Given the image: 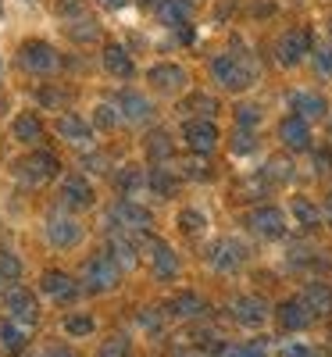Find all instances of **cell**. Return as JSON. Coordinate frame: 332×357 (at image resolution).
<instances>
[{
  "mask_svg": "<svg viewBox=\"0 0 332 357\" xmlns=\"http://www.w3.org/2000/svg\"><path fill=\"white\" fill-rule=\"evenodd\" d=\"M211 75L222 89H247L257 75V68L247 61L243 54H218L215 61H211Z\"/></svg>",
  "mask_w": 332,
  "mask_h": 357,
  "instance_id": "1",
  "label": "cell"
},
{
  "mask_svg": "<svg viewBox=\"0 0 332 357\" xmlns=\"http://www.w3.org/2000/svg\"><path fill=\"white\" fill-rule=\"evenodd\" d=\"M18 61H22L25 72H33V75H54L57 68H61V54H57L50 43H43V40H29L18 50Z\"/></svg>",
  "mask_w": 332,
  "mask_h": 357,
  "instance_id": "2",
  "label": "cell"
},
{
  "mask_svg": "<svg viewBox=\"0 0 332 357\" xmlns=\"http://www.w3.org/2000/svg\"><path fill=\"white\" fill-rule=\"evenodd\" d=\"M308 54H311V33L308 29H289V33H282L279 43H276V57H279V65H286V68L300 65Z\"/></svg>",
  "mask_w": 332,
  "mask_h": 357,
  "instance_id": "3",
  "label": "cell"
},
{
  "mask_svg": "<svg viewBox=\"0 0 332 357\" xmlns=\"http://www.w3.org/2000/svg\"><path fill=\"white\" fill-rule=\"evenodd\" d=\"M82 279H86V286L89 289H111L114 282H118V264H114V257L111 254H97V257H89L86 264H82Z\"/></svg>",
  "mask_w": 332,
  "mask_h": 357,
  "instance_id": "4",
  "label": "cell"
},
{
  "mask_svg": "<svg viewBox=\"0 0 332 357\" xmlns=\"http://www.w3.org/2000/svg\"><path fill=\"white\" fill-rule=\"evenodd\" d=\"M57 158L54 154H47V151H36L33 158H25L22 165H18V175L25 178L29 186H40V183H47V178H54L57 175Z\"/></svg>",
  "mask_w": 332,
  "mask_h": 357,
  "instance_id": "5",
  "label": "cell"
},
{
  "mask_svg": "<svg viewBox=\"0 0 332 357\" xmlns=\"http://www.w3.org/2000/svg\"><path fill=\"white\" fill-rule=\"evenodd\" d=\"M4 304H8V311H11V321L15 325H33L36 318H40V311H36V301H33V293H29L25 286H11L8 289V296H4Z\"/></svg>",
  "mask_w": 332,
  "mask_h": 357,
  "instance_id": "6",
  "label": "cell"
},
{
  "mask_svg": "<svg viewBox=\"0 0 332 357\" xmlns=\"http://www.w3.org/2000/svg\"><path fill=\"white\" fill-rule=\"evenodd\" d=\"M118 114L133 126H143V122L154 118V104H150L143 93H136V89H126V93H118Z\"/></svg>",
  "mask_w": 332,
  "mask_h": 357,
  "instance_id": "7",
  "label": "cell"
},
{
  "mask_svg": "<svg viewBox=\"0 0 332 357\" xmlns=\"http://www.w3.org/2000/svg\"><path fill=\"white\" fill-rule=\"evenodd\" d=\"M47 236H50V243L54 247H75L79 240H82V225L75 222V218H68V215H50L47 218Z\"/></svg>",
  "mask_w": 332,
  "mask_h": 357,
  "instance_id": "8",
  "label": "cell"
},
{
  "mask_svg": "<svg viewBox=\"0 0 332 357\" xmlns=\"http://www.w3.org/2000/svg\"><path fill=\"white\" fill-rule=\"evenodd\" d=\"M143 254H146L150 264H154L158 279H172L179 272V261H175V254H172V247L165 240H154V236H150V240L143 243Z\"/></svg>",
  "mask_w": 332,
  "mask_h": 357,
  "instance_id": "9",
  "label": "cell"
},
{
  "mask_svg": "<svg viewBox=\"0 0 332 357\" xmlns=\"http://www.w3.org/2000/svg\"><path fill=\"white\" fill-rule=\"evenodd\" d=\"M183 136H186V143H190L193 154H211V151H215V143H218V129L211 126V122H204V118H193V122H186Z\"/></svg>",
  "mask_w": 332,
  "mask_h": 357,
  "instance_id": "10",
  "label": "cell"
},
{
  "mask_svg": "<svg viewBox=\"0 0 332 357\" xmlns=\"http://www.w3.org/2000/svg\"><path fill=\"white\" fill-rule=\"evenodd\" d=\"M89 204H93V186H89L82 175H68L61 183V207L82 211V207H89Z\"/></svg>",
  "mask_w": 332,
  "mask_h": 357,
  "instance_id": "11",
  "label": "cell"
},
{
  "mask_svg": "<svg viewBox=\"0 0 332 357\" xmlns=\"http://www.w3.org/2000/svg\"><path fill=\"white\" fill-rule=\"evenodd\" d=\"M250 229H254L257 236L276 240V236L286 232V215L279 211V207H257V211L250 215Z\"/></svg>",
  "mask_w": 332,
  "mask_h": 357,
  "instance_id": "12",
  "label": "cell"
},
{
  "mask_svg": "<svg viewBox=\"0 0 332 357\" xmlns=\"http://www.w3.org/2000/svg\"><path fill=\"white\" fill-rule=\"evenodd\" d=\"M279 139L289 146V151H308L311 146V129H308V122L300 114H289V118H282V126H279Z\"/></svg>",
  "mask_w": 332,
  "mask_h": 357,
  "instance_id": "13",
  "label": "cell"
},
{
  "mask_svg": "<svg viewBox=\"0 0 332 357\" xmlns=\"http://www.w3.org/2000/svg\"><path fill=\"white\" fill-rule=\"evenodd\" d=\"M57 136L75 143V146H86V143H93V129H89V122H82L79 114H61L57 118Z\"/></svg>",
  "mask_w": 332,
  "mask_h": 357,
  "instance_id": "14",
  "label": "cell"
},
{
  "mask_svg": "<svg viewBox=\"0 0 332 357\" xmlns=\"http://www.w3.org/2000/svg\"><path fill=\"white\" fill-rule=\"evenodd\" d=\"M111 215L118 218V225H122V229H146L150 225V211H146V207H139V204H133V200H118L111 207Z\"/></svg>",
  "mask_w": 332,
  "mask_h": 357,
  "instance_id": "15",
  "label": "cell"
},
{
  "mask_svg": "<svg viewBox=\"0 0 332 357\" xmlns=\"http://www.w3.org/2000/svg\"><path fill=\"white\" fill-rule=\"evenodd\" d=\"M146 79L154 82L158 89H168V93H172V89H183L190 82L186 68H179V65H154V68L146 72Z\"/></svg>",
  "mask_w": 332,
  "mask_h": 357,
  "instance_id": "16",
  "label": "cell"
},
{
  "mask_svg": "<svg viewBox=\"0 0 332 357\" xmlns=\"http://www.w3.org/2000/svg\"><path fill=\"white\" fill-rule=\"evenodd\" d=\"M289 107L304 118V122H308V118H322V114L329 111L325 97H322V93H308V89H296V93L289 97Z\"/></svg>",
  "mask_w": 332,
  "mask_h": 357,
  "instance_id": "17",
  "label": "cell"
},
{
  "mask_svg": "<svg viewBox=\"0 0 332 357\" xmlns=\"http://www.w3.org/2000/svg\"><path fill=\"white\" fill-rule=\"evenodd\" d=\"M232 314H236V321L239 325H261L264 318H268V307H264V301H257V296H239V301L232 304Z\"/></svg>",
  "mask_w": 332,
  "mask_h": 357,
  "instance_id": "18",
  "label": "cell"
},
{
  "mask_svg": "<svg viewBox=\"0 0 332 357\" xmlns=\"http://www.w3.org/2000/svg\"><path fill=\"white\" fill-rule=\"evenodd\" d=\"M211 264H215L218 272H232V268L243 264V247H239L236 240H222V243H215V250H211Z\"/></svg>",
  "mask_w": 332,
  "mask_h": 357,
  "instance_id": "19",
  "label": "cell"
},
{
  "mask_svg": "<svg viewBox=\"0 0 332 357\" xmlns=\"http://www.w3.org/2000/svg\"><path fill=\"white\" fill-rule=\"evenodd\" d=\"M43 289L54 296V301L57 304H68V301H75V296H79V286L72 282V275H65V272H47L43 275Z\"/></svg>",
  "mask_w": 332,
  "mask_h": 357,
  "instance_id": "20",
  "label": "cell"
},
{
  "mask_svg": "<svg viewBox=\"0 0 332 357\" xmlns=\"http://www.w3.org/2000/svg\"><path fill=\"white\" fill-rule=\"evenodd\" d=\"M104 68H107L111 75H118V79H133V75H136L129 54H126L122 47H104Z\"/></svg>",
  "mask_w": 332,
  "mask_h": 357,
  "instance_id": "21",
  "label": "cell"
},
{
  "mask_svg": "<svg viewBox=\"0 0 332 357\" xmlns=\"http://www.w3.org/2000/svg\"><path fill=\"white\" fill-rule=\"evenodd\" d=\"M279 321L286 325V329H304V325L311 321V307L304 301H289L279 307Z\"/></svg>",
  "mask_w": 332,
  "mask_h": 357,
  "instance_id": "22",
  "label": "cell"
},
{
  "mask_svg": "<svg viewBox=\"0 0 332 357\" xmlns=\"http://www.w3.org/2000/svg\"><path fill=\"white\" fill-rule=\"evenodd\" d=\"M11 132H15V139H22V143H36V139L43 136V126H40V118H36L33 111H25V114L15 118Z\"/></svg>",
  "mask_w": 332,
  "mask_h": 357,
  "instance_id": "23",
  "label": "cell"
},
{
  "mask_svg": "<svg viewBox=\"0 0 332 357\" xmlns=\"http://www.w3.org/2000/svg\"><path fill=\"white\" fill-rule=\"evenodd\" d=\"M158 15H161L165 25H183V22H190L193 4H190V0H165V4L158 8Z\"/></svg>",
  "mask_w": 332,
  "mask_h": 357,
  "instance_id": "24",
  "label": "cell"
},
{
  "mask_svg": "<svg viewBox=\"0 0 332 357\" xmlns=\"http://www.w3.org/2000/svg\"><path fill=\"white\" fill-rule=\"evenodd\" d=\"M114 186H118V193H136L139 186H146V175H143V168H136V165H126L122 172L114 175Z\"/></svg>",
  "mask_w": 332,
  "mask_h": 357,
  "instance_id": "25",
  "label": "cell"
},
{
  "mask_svg": "<svg viewBox=\"0 0 332 357\" xmlns=\"http://www.w3.org/2000/svg\"><path fill=\"white\" fill-rule=\"evenodd\" d=\"M172 314H179V318H193V314H200L204 311V301L197 293H179V296H172Z\"/></svg>",
  "mask_w": 332,
  "mask_h": 357,
  "instance_id": "26",
  "label": "cell"
},
{
  "mask_svg": "<svg viewBox=\"0 0 332 357\" xmlns=\"http://www.w3.org/2000/svg\"><path fill=\"white\" fill-rule=\"evenodd\" d=\"M0 347H4V354H18V350L25 347L22 325H15V321H4V325H0Z\"/></svg>",
  "mask_w": 332,
  "mask_h": 357,
  "instance_id": "27",
  "label": "cell"
},
{
  "mask_svg": "<svg viewBox=\"0 0 332 357\" xmlns=\"http://www.w3.org/2000/svg\"><path fill=\"white\" fill-rule=\"evenodd\" d=\"M146 186L154 190L158 197H172L175 193V178L168 175V168H150L146 172Z\"/></svg>",
  "mask_w": 332,
  "mask_h": 357,
  "instance_id": "28",
  "label": "cell"
},
{
  "mask_svg": "<svg viewBox=\"0 0 332 357\" xmlns=\"http://www.w3.org/2000/svg\"><path fill=\"white\" fill-rule=\"evenodd\" d=\"M111 257H114L118 268H133L136 264V250H133V243L126 240V236H114L111 240Z\"/></svg>",
  "mask_w": 332,
  "mask_h": 357,
  "instance_id": "29",
  "label": "cell"
},
{
  "mask_svg": "<svg viewBox=\"0 0 332 357\" xmlns=\"http://www.w3.org/2000/svg\"><path fill=\"white\" fill-rule=\"evenodd\" d=\"M293 218L300 222V225H318V218H322V211L311 204V200H304V197H296L293 200Z\"/></svg>",
  "mask_w": 332,
  "mask_h": 357,
  "instance_id": "30",
  "label": "cell"
},
{
  "mask_svg": "<svg viewBox=\"0 0 332 357\" xmlns=\"http://www.w3.org/2000/svg\"><path fill=\"white\" fill-rule=\"evenodd\" d=\"M304 304H308L311 311H332V293H329L325 286H311L308 296H304Z\"/></svg>",
  "mask_w": 332,
  "mask_h": 357,
  "instance_id": "31",
  "label": "cell"
},
{
  "mask_svg": "<svg viewBox=\"0 0 332 357\" xmlns=\"http://www.w3.org/2000/svg\"><path fill=\"white\" fill-rule=\"evenodd\" d=\"M68 36H75L79 43H86V40H97V36H100V29H97L93 18H79L75 25H68Z\"/></svg>",
  "mask_w": 332,
  "mask_h": 357,
  "instance_id": "32",
  "label": "cell"
},
{
  "mask_svg": "<svg viewBox=\"0 0 332 357\" xmlns=\"http://www.w3.org/2000/svg\"><path fill=\"white\" fill-rule=\"evenodd\" d=\"M146 154H150V158H158V161L168 158V154H172V139H168V132H154V136H150V139H146Z\"/></svg>",
  "mask_w": 332,
  "mask_h": 357,
  "instance_id": "33",
  "label": "cell"
},
{
  "mask_svg": "<svg viewBox=\"0 0 332 357\" xmlns=\"http://www.w3.org/2000/svg\"><path fill=\"white\" fill-rule=\"evenodd\" d=\"M65 333H68V336H89V333H93V318H89V314H72V318H65Z\"/></svg>",
  "mask_w": 332,
  "mask_h": 357,
  "instance_id": "34",
  "label": "cell"
},
{
  "mask_svg": "<svg viewBox=\"0 0 332 357\" xmlns=\"http://www.w3.org/2000/svg\"><path fill=\"white\" fill-rule=\"evenodd\" d=\"M68 100H72L68 89H54V86H43V89H40V104H47V107L61 111V104H68Z\"/></svg>",
  "mask_w": 332,
  "mask_h": 357,
  "instance_id": "35",
  "label": "cell"
},
{
  "mask_svg": "<svg viewBox=\"0 0 332 357\" xmlns=\"http://www.w3.org/2000/svg\"><path fill=\"white\" fill-rule=\"evenodd\" d=\"M54 11L61 18H82L86 15V0H54Z\"/></svg>",
  "mask_w": 332,
  "mask_h": 357,
  "instance_id": "36",
  "label": "cell"
},
{
  "mask_svg": "<svg viewBox=\"0 0 332 357\" xmlns=\"http://www.w3.org/2000/svg\"><path fill=\"white\" fill-rule=\"evenodd\" d=\"M0 275H4L8 282H15V279L22 275V261H18L11 250H4V254H0Z\"/></svg>",
  "mask_w": 332,
  "mask_h": 357,
  "instance_id": "37",
  "label": "cell"
},
{
  "mask_svg": "<svg viewBox=\"0 0 332 357\" xmlns=\"http://www.w3.org/2000/svg\"><path fill=\"white\" fill-rule=\"evenodd\" d=\"M126 354H129V340H126V336H111V340L100 347L97 357H126Z\"/></svg>",
  "mask_w": 332,
  "mask_h": 357,
  "instance_id": "38",
  "label": "cell"
},
{
  "mask_svg": "<svg viewBox=\"0 0 332 357\" xmlns=\"http://www.w3.org/2000/svg\"><path fill=\"white\" fill-rule=\"evenodd\" d=\"M93 118H97V126H100V129H114L122 114H118V107H111V104H100V107L93 111Z\"/></svg>",
  "mask_w": 332,
  "mask_h": 357,
  "instance_id": "39",
  "label": "cell"
},
{
  "mask_svg": "<svg viewBox=\"0 0 332 357\" xmlns=\"http://www.w3.org/2000/svg\"><path fill=\"white\" fill-rule=\"evenodd\" d=\"M257 118H261V111H257L254 104H239V107H236V122L243 126V129L257 126Z\"/></svg>",
  "mask_w": 332,
  "mask_h": 357,
  "instance_id": "40",
  "label": "cell"
},
{
  "mask_svg": "<svg viewBox=\"0 0 332 357\" xmlns=\"http://www.w3.org/2000/svg\"><path fill=\"white\" fill-rule=\"evenodd\" d=\"M315 68H318V75H332V47H318Z\"/></svg>",
  "mask_w": 332,
  "mask_h": 357,
  "instance_id": "41",
  "label": "cell"
},
{
  "mask_svg": "<svg viewBox=\"0 0 332 357\" xmlns=\"http://www.w3.org/2000/svg\"><path fill=\"white\" fill-rule=\"evenodd\" d=\"M232 151H236V154H247V151H254V136H250V129H239V132H236V139H232Z\"/></svg>",
  "mask_w": 332,
  "mask_h": 357,
  "instance_id": "42",
  "label": "cell"
},
{
  "mask_svg": "<svg viewBox=\"0 0 332 357\" xmlns=\"http://www.w3.org/2000/svg\"><path fill=\"white\" fill-rule=\"evenodd\" d=\"M186 107H193V111H200V114H215V100H211V97H204V93H197L193 100H186Z\"/></svg>",
  "mask_w": 332,
  "mask_h": 357,
  "instance_id": "43",
  "label": "cell"
},
{
  "mask_svg": "<svg viewBox=\"0 0 332 357\" xmlns=\"http://www.w3.org/2000/svg\"><path fill=\"white\" fill-rule=\"evenodd\" d=\"M179 222H183V225H186V232H197V229L204 225V218H200L197 211H183V218H179Z\"/></svg>",
  "mask_w": 332,
  "mask_h": 357,
  "instance_id": "44",
  "label": "cell"
},
{
  "mask_svg": "<svg viewBox=\"0 0 332 357\" xmlns=\"http://www.w3.org/2000/svg\"><path fill=\"white\" fill-rule=\"evenodd\" d=\"M282 357H315V354H311V347H304V343H289V347L282 350Z\"/></svg>",
  "mask_w": 332,
  "mask_h": 357,
  "instance_id": "45",
  "label": "cell"
},
{
  "mask_svg": "<svg viewBox=\"0 0 332 357\" xmlns=\"http://www.w3.org/2000/svg\"><path fill=\"white\" fill-rule=\"evenodd\" d=\"M139 325H143V329H158V314L143 311V314H139Z\"/></svg>",
  "mask_w": 332,
  "mask_h": 357,
  "instance_id": "46",
  "label": "cell"
},
{
  "mask_svg": "<svg viewBox=\"0 0 332 357\" xmlns=\"http://www.w3.org/2000/svg\"><path fill=\"white\" fill-rule=\"evenodd\" d=\"M239 357H264V347H243V350H239Z\"/></svg>",
  "mask_w": 332,
  "mask_h": 357,
  "instance_id": "47",
  "label": "cell"
},
{
  "mask_svg": "<svg viewBox=\"0 0 332 357\" xmlns=\"http://www.w3.org/2000/svg\"><path fill=\"white\" fill-rule=\"evenodd\" d=\"M97 4H104V8H111V11H118V8H126L129 0H97Z\"/></svg>",
  "mask_w": 332,
  "mask_h": 357,
  "instance_id": "48",
  "label": "cell"
},
{
  "mask_svg": "<svg viewBox=\"0 0 332 357\" xmlns=\"http://www.w3.org/2000/svg\"><path fill=\"white\" fill-rule=\"evenodd\" d=\"M47 357H75V354H72V350H68V347H54V350H50V354H47Z\"/></svg>",
  "mask_w": 332,
  "mask_h": 357,
  "instance_id": "49",
  "label": "cell"
},
{
  "mask_svg": "<svg viewBox=\"0 0 332 357\" xmlns=\"http://www.w3.org/2000/svg\"><path fill=\"white\" fill-rule=\"evenodd\" d=\"M165 4V0H139V8H146V11H158Z\"/></svg>",
  "mask_w": 332,
  "mask_h": 357,
  "instance_id": "50",
  "label": "cell"
},
{
  "mask_svg": "<svg viewBox=\"0 0 332 357\" xmlns=\"http://www.w3.org/2000/svg\"><path fill=\"white\" fill-rule=\"evenodd\" d=\"M179 357H197V354H179Z\"/></svg>",
  "mask_w": 332,
  "mask_h": 357,
  "instance_id": "51",
  "label": "cell"
},
{
  "mask_svg": "<svg viewBox=\"0 0 332 357\" xmlns=\"http://www.w3.org/2000/svg\"><path fill=\"white\" fill-rule=\"evenodd\" d=\"M329 33H332V25H329Z\"/></svg>",
  "mask_w": 332,
  "mask_h": 357,
  "instance_id": "52",
  "label": "cell"
}]
</instances>
